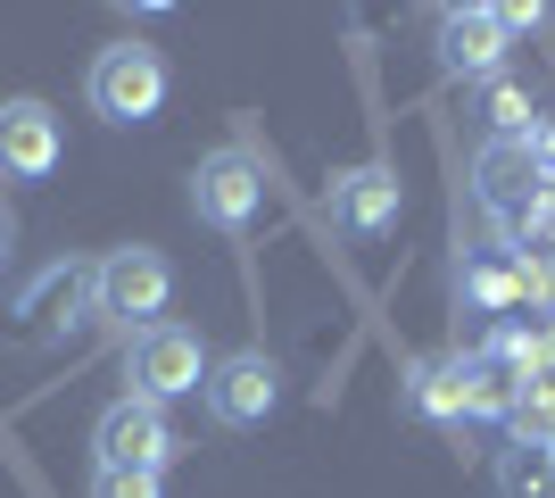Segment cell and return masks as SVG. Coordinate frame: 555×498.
Returning <instances> with one entry per match:
<instances>
[{
    "label": "cell",
    "mask_w": 555,
    "mask_h": 498,
    "mask_svg": "<svg viewBox=\"0 0 555 498\" xmlns=\"http://www.w3.org/2000/svg\"><path fill=\"white\" fill-rule=\"evenodd\" d=\"M83 498H166V474H141V465H92V490Z\"/></svg>",
    "instance_id": "16"
},
{
    "label": "cell",
    "mask_w": 555,
    "mask_h": 498,
    "mask_svg": "<svg viewBox=\"0 0 555 498\" xmlns=\"http://www.w3.org/2000/svg\"><path fill=\"white\" fill-rule=\"evenodd\" d=\"M531 166H539V183L555 191V125H539V133H531Z\"/></svg>",
    "instance_id": "17"
},
{
    "label": "cell",
    "mask_w": 555,
    "mask_h": 498,
    "mask_svg": "<svg viewBox=\"0 0 555 498\" xmlns=\"http://www.w3.org/2000/svg\"><path fill=\"white\" fill-rule=\"evenodd\" d=\"M125 382H133V399H150V407L191 399V391L208 382V349H199V332L175 324V316L141 324L133 341H125Z\"/></svg>",
    "instance_id": "1"
},
{
    "label": "cell",
    "mask_w": 555,
    "mask_h": 498,
    "mask_svg": "<svg viewBox=\"0 0 555 498\" xmlns=\"http://www.w3.org/2000/svg\"><path fill=\"white\" fill-rule=\"evenodd\" d=\"M191 216L208 225V233H249L257 216H266V166L249 150H208V158L191 166Z\"/></svg>",
    "instance_id": "4"
},
{
    "label": "cell",
    "mask_w": 555,
    "mask_h": 498,
    "mask_svg": "<svg viewBox=\"0 0 555 498\" xmlns=\"http://www.w3.org/2000/svg\"><path fill=\"white\" fill-rule=\"evenodd\" d=\"M498 498H555V449L547 440H506L498 449Z\"/></svg>",
    "instance_id": "12"
},
{
    "label": "cell",
    "mask_w": 555,
    "mask_h": 498,
    "mask_svg": "<svg viewBox=\"0 0 555 498\" xmlns=\"http://www.w3.org/2000/svg\"><path fill=\"white\" fill-rule=\"evenodd\" d=\"M398 399H406V416H423V424L464 432V349L415 357V366H406V382H398Z\"/></svg>",
    "instance_id": "11"
},
{
    "label": "cell",
    "mask_w": 555,
    "mask_h": 498,
    "mask_svg": "<svg viewBox=\"0 0 555 498\" xmlns=\"http://www.w3.org/2000/svg\"><path fill=\"white\" fill-rule=\"evenodd\" d=\"M199 399L224 432H257L266 416L282 407V366L266 349H224L208 357V382H199Z\"/></svg>",
    "instance_id": "5"
},
{
    "label": "cell",
    "mask_w": 555,
    "mask_h": 498,
    "mask_svg": "<svg viewBox=\"0 0 555 498\" xmlns=\"http://www.w3.org/2000/svg\"><path fill=\"white\" fill-rule=\"evenodd\" d=\"M398 216H406V191H398L390 166H348L332 183V233L382 241V233H398Z\"/></svg>",
    "instance_id": "8"
},
{
    "label": "cell",
    "mask_w": 555,
    "mask_h": 498,
    "mask_svg": "<svg viewBox=\"0 0 555 498\" xmlns=\"http://www.w3.org/2000/svg\"><path fill=\"white\" fill-rule=\"evenodd\" d=\"M67 158V133L50 100H0V183H50Z\"/></svg>",
    "instance_id": "7"
},
{
    "label": "cell",
    "mask_w": 555,
    "mask_h": 498,
    "mask_svg": "<svg viewBox=\"0 0 555 498\" xmlns=\"http://www.w3.org/2000/svg\"><path fill=\"white\" fill-rule=\"evenodd\" d=\"M481 200L498 225H539L547 216V183L531 166V142H489L481 150Z\"/></svg>",
    "instance_id": "10"
},
{
    "label": "cell",
    "mask_w": 555,
    "mask_h": 498,
    "mask_svg": "<svg viewBox=\"0 0 555 498\" xmlns=\"http://www.w3.org/2000/svg\"><path fill=\"white\" fill-rule=\"evenodd\" d=\"M506 17L498 9H440V67L464 84H498L506 75Z\"/></svg>",
    "instance_id": "9"
},
{
    "label": "cell",
    "mask_w": 555,
    "mask_h": 498,
    "mask_svg": "<svg viewBox=\"0 0 555 498\" xmlns=\"http://www.w3.org/2000/svg\"><path fill=\"white\" fill-rule=\"evenodd\" d=\"M183 449L175 440V424H166V407L150 399H108L100 407V424H92V465H141V474H166V457Z\"/></svg>",
    "instance_id": "6"
},
{
    "label": "cell",
    "mask_w": 555,
    "mask_h": 498,
    "mask_svg": "<svg viewBox=\"0 0 555 498\" xmlns=\"http://www.w3.org/2000/svg\"><path fill=\"white\" fill-rule=\"evenodd\" d=\"M83 100L100 125H150L166 108V59L150 42H108L83 75Z\"/></svg>",
    "instance_id": "2"
},
{
    "label": "cell",
    "mask_w": 555,
    "mask_h": 498,
    "mask_svg": "<svg viewBox=\"0 0 555 498\" xmlns=\"http://www.w3.org/2000/svg\"><path fill=\"white\" fill-rule=\"evenodd\" d=\"M456 299L473 316H498V308H514V299H522V266H506V258H473L456 274Z\"/></svg>",
    "instance_id": "13"
},
{
    "label": "cell",
    "mask_w": 555,
    "mask_h": 498,
    "mask_svg": "<svg viewBox=\"0 0 555 498\" xmlns=\"http://www.w3.org/2000/svg\"><path fill=\"white\" fill-rule=\"evenodd\" d=\"M9 250H17V208L0 200V266H9Z\"/></svg>",
    "instance_id": "18"
},
{
    "label": "cell",
    "mask_w": 555,
    "mask_h": 498,
    "mask_svg": "<svg viewBox=\"0 0 555 498\" xmlns=\"http://www.w3.org/2000/svg\"><path fill=\"white\" fill-rule=\"evenodd\" d=\"M166 299H175V266H166V250H150V241H125V250H108V258L92 266V308L116 316V324H158Z\"/></svg>",
    "instance_id": "3"
},
{
    "label": "cell",
    "mask_w": 555,
    "mask_h": 498,
    "mask_svg": "<svg viewBox=\"0 0 555 498\" xmlns=\"http://www.w3.org/2000/svg\"><path fill=\"white\" fill-rule=\"evenodd\" d=\"M481 108H489V142H531V133H539V125H531V92L506 84V75L481 84Z\"/></svg>",
    "instance_id": "15"
},
{
    "label": "cell",
    "mask_w": 555,
    "mask_h": 498,
    "mask_svg": "<svg viewBox=\"0 0 555 498\" xmlns=\"http://www.w3.org/2000/svg\"><path fill=\"white\" fill-rule=\"evenodd\" d=\"M75 308H92V266H50L42 283L25 291V308H17V316H42V324H59V316H75Z\"/></svg>",
    "instance_id": "14"
}]
</instances>
